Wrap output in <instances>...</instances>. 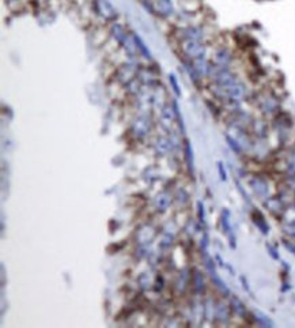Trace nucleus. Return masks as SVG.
<instances>
[{
	"label": "nucleus",
	"instance_id": "6",
	"mask_svg": "<svg viewBox=\"0 0 295 328\" xmlns=\"http://www.w3.org/2000/svg\"><path fill=\"white\" fill-rule=\"evenodd\" d=\"M170 82H172V83H173V87H174V91H176V94H177V95H180L178 86H177V82H176V79H174V76H173V75H172V76H170Z\"/></svg>",
	"mask_w": 295,
	"mask_h": 328
},
{
	"label": "nucleus",
	"instance_id": "7",
	"mask_svg": "<svg viewBox=\"0 0 295 328\" xmlns=\"http://www.w3.org/2000/svg\"><path fill=\"white\" fill-rule=\"evenodd\" d=\"M218 167H219V173H220V177H222V180H226V172L223 170V165L222 163H218Z\"/></svg>",
	"mask_w": 295,
	"mask_h": 328
},
{
	"label": "nucleus",
	"instance_id": "3",
	"mask_svg": "<svg viewBox=\"0 0 295 328\" xmlns=\"http://www.w3.org/2000/svg\"><path fill=\"white\" fill-rule=\"evenodd\" d=\"M156 7L162 14L165 15H169V14H173V4H172V0H158L156 2Z\"/></svg>",
	"mask_w": 295,
	"mask_h": 328
},
{
	"label": "nucleus",
	"instance_id": "1",
	"mask_svg": "<svg viewBox=\"0 0 295 328\" xmlns=\"http://www.w3.org/2000/svg\"><path fill=\"white\" fill-rule=\"evenodd\" d=\"M182 49H184V52L189 56V57H193V59L203 57V55H204V46H203L200 42L196 41V40L184 41Z\"/></svg>",
	"mask_w": 295,
	"mask_h": 328
},
{
	"label": "nucleus",
	"instance_id": "2",
	"mask_svg": "<svg viewBox=\"0 0 295 328\" xmlns=\"http://www.w3.org/2000/svg\"><path fill=\"white\" fill-rule=\"evenodd\" d=\"M95 4V11H97L98 15H101L105 19H114L116 18V10L113 8V6L110 4L108 0H95L94 2Z\"/></svg>",
	"mask_w": 295,
	"mask_h": 328
},
{
	"label": "nucleus",
	"instance_id": "5",
	"mask_svg": "<svg viewBox=\"0 0 295 328\" xmlns=\"http://www.w3.org/2000/svg\"><path fill=\"white\" fill-rule=\"evenodd\" d=\"M186 158H188V163H189V167L193 169V158H192V151H190V146L186 143Z\"/></svg>",
	"mask_w": 295,
	"mask_h": 328
},
{
	"label": "nucleus",
	"instance_id": "4",
	"mask_svg": "<svg viewBox=\"0 0 295 328\" xmlns=\"http://www.w3.org/2000/svg\"><path fill=\"white\" fill-rule=\"evenodd\" d=\"M135 42H136V45L140 48V51H141V52H143L144 55H145V57H150V52L147 51V48H145V46H144V44H143V42H141V40H140L139 37H135Z\"/></svg>",
	"mask_w": 295,
	"mask_h": 328
}]
</instances>
